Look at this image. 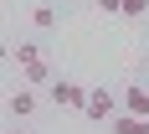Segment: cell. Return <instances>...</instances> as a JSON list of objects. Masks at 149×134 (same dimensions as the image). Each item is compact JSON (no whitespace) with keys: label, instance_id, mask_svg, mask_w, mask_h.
Wrapping results in <instances>:
<instances>
[{"label":"cell","instance_id":"obj_1","mask_svg":"<svg viewBox=\"0 0 149 134\" xmlns=\"http://www.w3.org/2000/svg\"><path fill=\"white\" fill-rule=\"evenodd\" d=\"M88 93L93 88L72 83V77H57V83H52V103H57V108H72V114H88Z\"/></svg>","mask_w":149,"mask_h":134},{"label":"cell","instance_id":"obj_2","mask_svg":"<svg viewBox=\"0 0 149 134\" xmlns=\"http://www.w3.org/2000/svg\"><path fill=\"white\" fill-rule=\"evenodd\" d=\"M123 108V93H108V88H93L88 93V114L82 119H93V124H103V119H113Z\"/></svg>","mask_w":149,"mask_h":134},{"label":"cell","instance_id":"obj_3","mask_svg":"<svg viewBox=\"0 0 149 134\" xmlns=\"http://www.w3.org/2000/svg\"><path fill=\"white\" fill-rule=\"evenodd\" d=\"M10 62H15V67H21V72H31V67H41V46H36V41H15L10 46Z\"/></svg>","mask_w":149,"mask_h":134},{"label":"cell","instance_id":"obj_4","mask_svg":"<svg viewBox=\"0 0 149 134\" xmlns=\"http://www.w3.org/2000/svg\"><path fill=\"white\" fill-rule=\"evenodd\" d=\"M108 129H113V134H149V119L123 108V114H113V119H108Z\"/></svg>","mask_w":149,"mask_h":134},{"label":"cell","instance_id":"obj_5","mask_svg":"<svg viewBox=\"0 0 149 134\" xmlns=\"http://www.w3.org/2000/svg\"><path fill=\"white\" fill-rule=\"evenodd\" d=\"M123 108H129V114H144V119H149V88H144V83L123 88Z\"/></svg>","mask_w":149,"mask_h":134},{"label":"cell","instance_id":"obj_6","mask_svg":"<svg viewBox=\"0 0 149 134\" xmlns=\"http://www.w3.org/2000/svg\"><path fill=\"white\" fill-rule=\"evenodd\" d=\"M10 114H15V119H26V114H36V93H31V88L10 93Z\"/></svg>","mask_w":149,"mask_h":134},{"label":"cell","instance_id":"obj_7","mask_svg":"<svg viewBox=\"0 0 149 134\" xmlns=\"http://www.w3.org/2000/svg\"><path fill=\"white\" fill-rule=\"evenodd\" d=\"M31 26H36V31H52V26H57V11H52V5H36V11H31Z\"/></svg>","mask_w":149,"mask_h":134},{"label":"cell","instance_id":"obj_8","mask_svg":"<svg viewBox=\"0 0 149 134\" xmlns=\"http://www.w3.org/2000/svg\"><path fill=\"white\" fill-rule=\"evenodd\" d=\"M123 15H129V21H144V15H149V0H123Z\"/></svg>","mask_w":149,"mask_h":134},{"label":"cell","instance_id":"obj_9","mask_svg":"<svg viewBox=\"0 0 149 134\" xmlns=\"http://www.w3.org/2000/svg\"><path fill=\"white\" fill-rule=\"evenodd\" d=\"M98 11L103 15H123V0H98Z\"/></svg>","mask_w":149,"mask_h":134},{"label":"cell","instance_id":"obj_10","mask_svg":"<svg viewBox=\"0 0 149 134\" xmlns=\"http://www.w3.org/2000/svg\"><path fill=\"white\" fill-rule=\"evenodd\" d=\"M10 134H26V129H10Z\"/></svg>","mask_w":149,"mask_h":134},{"label":"cell","instance_id":"obj_11","mask_svg":"<svg viewBox=\"0 0 149 134\" xmlns=\"http://www.w3.org/2000/svg\"><path fill=\"white\" fill-rule=\"evenodd\" d=\"M144 72H149V57H144Z\"/></svg>","mask_w":149,"mask_h":134}]
</instances>
